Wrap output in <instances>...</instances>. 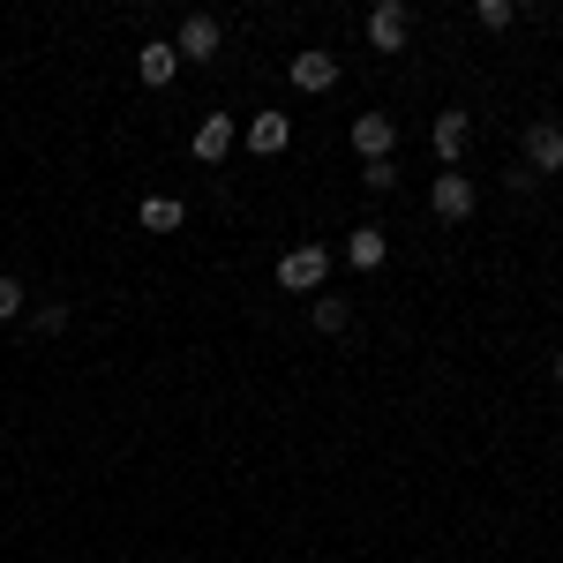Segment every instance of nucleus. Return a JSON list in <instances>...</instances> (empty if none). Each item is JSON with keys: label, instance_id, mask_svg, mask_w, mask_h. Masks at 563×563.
I'll return each mask as SVG.
<instances>
[{"label": "nucleus", "instance_id": "1", "mask_svg": "<svg viewBox=\"0 0 563 563\" xmlns=\"http://www.w3.org/2000/svg\"><path fill=\"white\" fill-rule=\"evenodd\" d=\"M323 278H331V249H316V241H301V249L278 256V286H286V294H316Z\"/></svg>", "mask_w": 563, "mask_h": 563}, {"label": "nucleus", "instance_id": "2", "mask_svg": "<svg viewBox=\"0 0 563 563\" xmlns=\"http://www.w3.org/2000/svg\"><path fill=\"white\" fill-rule=\"evenodd\" d=\"M429 203H435V218H443V225H459V218H474L481 188L459 174V166H443V174H435V188H429Z\"/></svg>", "mask_w": 563, "mask_h": 563}, {"label": "nucleus", "instance_id": "3", "mask_svg": "<svg viewBox=\"0 0 563 563\" xmlns=\"http://www.w3.org/2000/svg\"><path fill=\"white\" fill-rule=\"evenodd\" d=\"M406 38H413V8H406V0H376V8H368V45H376V53H398Z\"/></svg>", "mask_w": 563, "mask_h": 563}, {"label": "nucleus", "instance_id": "4", "mask_svg": "<svg viewBox=\"0 0 563 563\" xmlns=\"http://www.w3.org/2000/svg\"><path fill=\"white\" fill-rule=\"evenodd\" d=\"M526 174L533 180L563 174V129L556 121H533V129H526Z\"/></svg>", "mask_w": 563, "mask_h": 563}, {"label": "nucleus", "instance_id": "5", "mask_svg": "<svg viewBox=\"0 0 563 563\" xmlns=\"http://www.w3.org/2000/svg\"><path fill=\"white\" fill-rule=\"evenodd\" d=\"M218 38H225V23H218V15H180V38H174V53H180V60H211V53H218Z\"/></svg>", "mask_w": 563, "mask_h": 563}, {"label": "nucleus", "instance_id": "6", "mask_svg": "<svg viewBox=\"0 0 563 563\" xmlns=\"http://www.w3.org/2000/svg\"><path fill=\"white\" fill-rule=\"evenodd\" d=\"M346 135H353V151H361V166H376V158H390V151H398V129H390L384 113H361Z\"/></svg>", "mask_w": 563, "mask_h": 563}, {"label": "nucleus", "instance_id": "7", "mask_svg": "<svg viewBox=\"0 0 563 563\" xmlns=\"http://www.w3.org/2000/svg\"><path fill=\"white\" fill-rule=\"evenodd\" d=\"M286 76H294V90L323 98V90H339V60L331 53H301V60H286Z\"/></svg>", "mask_w": 563, "mask_h": 563}, {"label": "nucleus", "instance_id": "8", "mask_svg": "<svg viewBox=\"0 0 563 563\" xmlns=\"http://www.w3.org/2000/svg\"><path fill=\"white\" fill-rule=\"evenodd\" d=\"M233 135H241V121H233V113H203V129H196V158H203V166H218V158L233 151Z\"/></svg>", "mask_w": 563, "mask_h": 563}, {"label": "nucleus", "instance_id": "9", "mask_svg": "<svg viewBox=\"0 0 563 563\" xmlns=\"http://www.w3.org/2000/svg\"><path fill=\"white\" fill-rule=\"evenodd\" d=\"M466 135H474V113H459V106H451V113H435V129H429L435 158H443V166H451V158H459V151H466Z\"/></svg>", "mask_w": 563, "mask_h": 563}, {"label": "nucleus", "instance_id": "10", "mask_svg": "<svg viewBox=\"0 0 563 563\" xmlns=\"http://www.w3.org/2000/svg\"><path fill=\"white\" fill-rule=\"evenodd\" d=\"M286 143H294V121H286V113H256V121H249V151H256V158H278Z\"/></svg>", "mask_w": 563, "mask_h": 563}, {"label": "nucleus", "instance_id": "11", "mask_svg": "<svg viewBox=\"0 0 563 563\" xmlns=\"http://www.w3.org/2000/svg\"><path fill=\"white\" fill-rule=\"evenodd\" d=\"M135 76H143V84H174V76H180L174 38H151V45H143V53H135Z\"/></svg>", "mask_w": 563, "mask_h": 563}, {"label": "nucleus", "instance_id": "12", "mask_svg": "<svg viewBox=\"0 0 563 563\" xmlns=\"http://www.w3.org/2000/svg\"><path fill=\"white\" fill-rule=\"evenodd\" d=\"M384 256H390L384 225H353V233H346V263H353V271H376Z\"/></svg>", "mask_w": 563, "mask_h": 563}, {"label": "nucleus", "instance_id": "13", "mask_svg": "<svg viewBox=\"0 0 563 563\" xmlns=\"http://www.w3.org/2000/svg\"><path fill=\"white\" fill-rule=\"evenodd\" d=\"M180 196H143V233H180Z\"/></svg>", "mask_w": 563, "mask_h": 563}, {"label": "nucleus", "instance_id": "14", "mask_svg": "<svg viewBox=\"0 0 563 563\" xmlns=\"http://www.w3.org/2000/svg\"><path fill=\"white\" fill-rule=\"evenodd\" d=\"M474 23H481V31H511L519 8H511V0H474Z\"/></svg>", "mask_w": 563, "mask_h": 563}, {"label": "nucleus", "instance_id": "15", "mask_svg": "<svg viewBox=\"0 0 563 563\" xmlns=\"http://www.w3.org/2000/svg\"><path fill=\"white\" fill-rule=\"evenodd\" d=\"M346 323H353L346 301H316V331H346Z\"/></svg>", "mask_w": 563, "mask_h": 563}, {"label": "nucleus", "instance_id": "16", "mask_svg": "<svg viewBox=\"0 0 563 563\" xmlns=\"http://www.w3.org/2000/svg\"><path fill=\"white\" fill-rule=\"evenodd\" d=\"M361 180H368L376 196H390V188H398V158H376V166H368V174H361Z\"/></svg>", "mask_w": 563, "mask_h": 563}, {"label": "nucleus", "instance_id": "17", "mask_svg": "<svg viewBox=\"0 0 563 563\" xmlns=\"http://www.w3.org/2000/svg\"><path fill=\"white\" fill-rule=\"evenodd\" d=\"M15 316H23V286L0 271V323H15Z\"/></svg>", "mask_w": 563, "mask_h": 563}, {"label": "nucleus", "instance_id": "18", "mask_svg": "<svg viewBox=\"0 0 563 563\" xmlns=\"http://www.w3.org/2000/svg\"><path fill=\"white\" fill-rule=\"evenodd\" d=\"M31 323H38V331H68V301H45Z\"/></svg>", "mask_w": 563, "mask_h": 563}, {"label": "nucleus", "instance_id": "19", "mask_svg": "<svg viewBox=\"0 0 563 563\" xmlns=\"http://www.w3.org/2000/svg\"><path fill=\"white\" fill-rule=\"evenodd\" d=\"M556 384H563V353H556Z\"/></svg>", "mask_w": 563, "mask_h": 563}]
</instances>
